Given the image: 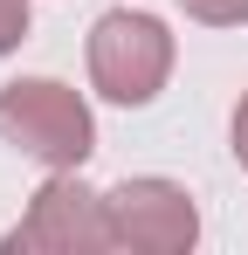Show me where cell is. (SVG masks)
I'll use <instances>...</instances> for the list:
<instances>
[{
	"instance_id": "6da1fadb",
	"label": "cell",
	"mask_w": 248,
	"mask_h": 255,
	"mask_svg": "<svg viewBox=\"0 0 248 255\" xmlns=\"http://www.w3.org/2000/svg\"><path fill=\"white\" fill-rule=\"evenodd\" d=\"M0 138L48 172H83V159L97 152V118L83 90L55 76H14L0 83Z\"/></svg>"
},
{
	"instance_id": "7a4b0ae2",
	"label": "cell",
	"mask_w": 248,
	"mask_h": 255,
	"mask_svg": "<svg viewBox=\"0 0 248 255\" xmlns=\"http://www.w3.org/2000/svg\"><path fill=\"white\" fill-rule=\"evenodd\" d=\"M165 76H172V28L159 14L111 7L90 28V83H97V97L138 111V104H152L165 90Z\"/></svg>"
},
{
	"instance_id": "3957f363",
	"label": "cell",
	"mask_w": 248,
	"mask_h": 255,
	"mask_svg": "<svg viewBox=\"0 0 248 255\" xmlns=\"http://www.w3.org/2000/svg\"><path fill=\"white\" fill-rule=\"evenodd\" d=\"M7 255H104L111 249V214H104V193L83 186V172H48L28 214L7 228Z\"/></svg>"
},
{
	"instance_id": "277c9868",
	"label": "cell",
	"mask_w": 248,
	"mask_h": 255,
	"mask_svg": "<svg viewBox=\"0 0 248 255\" xmlns=\"http://www.w3.org/2000/svg\"><path fill=\"white\" fill-rule=\"evenodd\" d=\"M104 214H111V249H131V255H186L200 242V207L179 179H124L104 193Z\"/></svg>"
},
{
	"instance_id": "5b68a950",
	"label": "cell",
	"mask_w": 248,
	"mask_h": 255,
	"mask_svg": "<svg viewBox=\"0 0 248 255\" xmlns=\"http://www.w3.org/2000/svg\"><path fill=\"white\" fill-rule=\"evenodd\" d=\"M179 14L200 21V28H242V21H248V0H179Z\"/></svg>"
},
{
	"instance_id": "8992f818",
	"label": "cell",
	"mask_w": 248,
	"mask_h": 255,
	"mask_svg": "<svg viewBox=\"0 0 248 255\" xmlns=\"http://www.w3.org/2000/svg\"><path fill=\"white\" fill-rule=\"evenodd\" d=\"M28 14H35L28 0H0V55H7V48H21V42H28Z\"/></svg>"
},
{
	"instance_id": "52a82bcc",
	"label": "cell",
	"mask_w": 248,
	"mask_h": 255,
	"mask_svg": "<svg viewBox=\"0 0 248 255\" xmlns=\"http://www.w3.org/2000/svg\"><path fill=\"white\" fill-rule=\"evenodd\" d=\"M228 152H235V166L248 172V97L235 104V118H228Z\"/></svg>"
}]
</instances>
